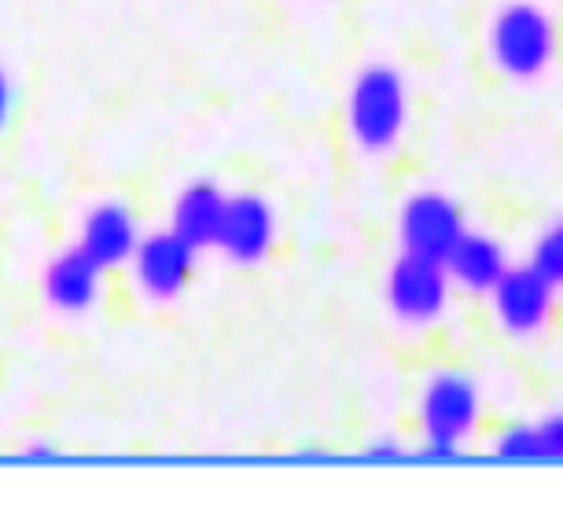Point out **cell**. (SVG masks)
I'll return each mask as SVG.
<instances>
[{"mask_svg":"<svg viewBox=\"0 0 563 508\" xmlns=\"http://www.w3.org/2000/svg\"><path fill=\"white\" fill-rule=\"evenodd\" d=\"M406 85L390 67H368L354 81L346 103V122L361 152L384 155L398 144L401 130H406Z\"/></svg>","mask_w":563,"mask_h":508,"instance_id":"obj_1","label":"cell"},{"mask_svg":"<svg viewBox=\"0 0 563 508\" xmlns=\"http://www.w3.org/2000/svg\"><path fill=\"white\" fill-rule=\"evenodd\" d=\"M479 420V390L461 373L434 376L420 401V423L431 461H450Z\"/></svg>","mask_w":563,"mask_h":508,"instance_id":"obj_2","label":"cell"},{"mask_svg":"<svg viewBox=\"0 0 563 508\" xmlns=\"http://www.w3.org/2000/svg\"><path fill=\"white\" fill-rule=\"evenodd\" d=\"M556 34L552 19L534 4H508L490 26V56L508 78H538L552 63Z\"/></svg>","mask_w":563,"mask_h":508,"instance_id":"obj_3","label":"cell"},{"mask_svg":"<svg viewBox=\"0 0 563 508\" xmlns=\"http://www.w3.org/2000/svg\"><path fill=\"white\" fill-rule=\"evenodd\" d=\"M450 269L445 262L420 258V254H401L387 277V302L390 313L401 324H434L450 306Z\"/></svg>","mask_w":563,"mask_h":508,"instance_id":"obj_4","label":"cell"},{"mask_svg":"<svg viewBox=\"0 0 563 508\" xmlns=\"http://www.w3.org/2000/svg\"><path fill=\"white\" fill-rule=\"evenodd\" d=\"M196 254L199 251L192 247V243L180 240L174 229L147 232V236H141V243H136V251L130 258V273H133L136 291L152 302L177 299L196 273Z\"/></svg>","mask_w":563,"mask_h":508,"instance_id":"obj_5","label":"cell"},{"mask_svg":"<svg viewBox=\"0 0 563 508\" xmlns=\"http://www.w3.org/2000/svg\"><path fill=\"white\" fill-rule=\"evenodd\" d=\"M464 218L445 196H412L398 221V236L406 254H420V258L445 262L450 251L456 247V240L464 236Z\"/></svg>","mask_w":563,"mask_h":508,"instance_id":"obj_6","label":"cell"},{"mask_svg":"<svg viewBox=\"0 0 563 508\" xmlns=\"http://www.w3.org/2000/svg\"><path fill=\"white\" fill-rule=\"evenodd\" d=\"M276 243L273 207L262 196H229L214 247L236 266H258Z\"/></svg>","mask_w":563,"mask_h":508,"instance_id":"obj_7","label":"cell"},{"mask_svg":"<svg viewBox=\"0 0 563 508\" xmlns=\"http://www.w3.org/2000/svg\"><path fill=\"white\" fill-rule=\"evenodd\" d=\"M552 284L541 277L534 266L527 269H508L501 280H497L494 295V313L501 321L505 332L512 335H534L549 324L552 313Z\"/></svg>","mask_w":563,"mask_h":508,"instance_id":"obj_8","label":"cell"},{"mask_svg":"<svg viewBox=\"0 0 563 508\" xmlns=\"http://www.w3.org/2000/svg\"><path fill=\"white\" fill-rule=\"evenodd\" d=\"M141 221L125 203H97L89 214L81 218L78 229V247L89 254L103 269H122L130 266L136 243H141Z\"/></svg>","mask_w":563,"mask_h":508,"instance_id":"obj_9","label":"cell"},{"mask_svg":"<svg viewBox=\"0 0 563 508\" xmlns=\"http://www.w3.org/2000/svg\"><path fill=\"white\" fill-rule=\"evenodd\" d=\"M103 273L108 269L97 266V262H92L89 254L74 243V247H67L48 262L45 280H41V291H45L52 310H59L67 317H81L100 302Z\"/></svg>","mask_w":563,"mask_h":508,"instance_id":"obj_10","label":"cell"},{"mask_svg":"<svg viewBox=\"0 0 563 508\" xmlns=\"http://www.w3.org/2000/svg\"><path fill=\"white\" fill-rule=\"evenodd\" d=\"M445 269H450V280L461 284L464 291L490 295L497 280L508 273V262L497 240L483 236V232H464L450 251V258H445Z\"/></svg>","mask_w":563,"mask_h":508,"instance_id":"obj_11","label":"cell"},{"mask_svg":"<svg viewBox=\"0 0 563 508\" xmlns=\"http://www.w3.org/2000/svg\"><path fill=\"white\" fill-rule=\"evenodd\" d=\"M225 203H229V196L221 192L218 185H207V181L188 185L174 203V225L169 229L185 243H192L196 251L214 247L218 232H221V218H225Z\"/></svg>","mask_w":563,"mask_h":508,"instance_id":"obj_12","label":"cell"},{"mask_svg":"<svg viewBox=\"0 0 563 508\" xmlns=\"http://www.w3.org/2000/svg\"><path fill=\"white\" fill-rule=\"evenodd\" d=\"M530 266H534L552 288H563V225L545 229V236H541L538 247H534Z\"/></svg>","mask_w":563,"mask_h":508,"instance_id":"obj_13","label":"cell"},{"mask_svg":"<svg viewBox=\"0 0 563 508\" xmlns=\"http://www.w3.org/2000/svg\"><path fill=\"white\" fill-rule=\"evenodd\" d=\"M497 457L501 461H545L541 453L538 428H512L497 439Z\"/></svg>","mask_w":563,"mask_h":508,"instance_id":"obj_14","label":"cell"},{"mask_svg":"<svg viewBox=\"0 0 563 508\" xmlns=\"http://www.w3.org/2000/svg\"><path fill=\"white\" fill-rule=\"evenodd\" d=\"M538 439L545 461H563V412L549 417L545 423H538Z\"/></svg>","mask_w":563,"mask_h":508,"instance_id":"obj_15","label":"cell"},{"mask_svg":"<svg viewBox=\"0 0 563 508\" xmlns=\"http://www.w3.org/2000/svg\"><path fill=\"white\" fill-rule=\"evenodd\" d=\"M12 108H15V85H12V74L0 67V130L12 122Z\"/></svg>","mask_w":563,"mask_h":508,"instance_id":"obj_16","label":"cell"},{"mask_svg":"<svg viewBox=\"0 0 563 508\" xmlns=\"http://www.w3.org/2000/svg\"><path fill=\"white\" fill-rule=\"evenodd\" d=\"M368 457H372V461H398V457H401V450H390V446H376V450H368Z\"/></svg>","mask_w":563,"mask_h":508,"instance_id":"obj_17","label":"cell"}]
</instances>
